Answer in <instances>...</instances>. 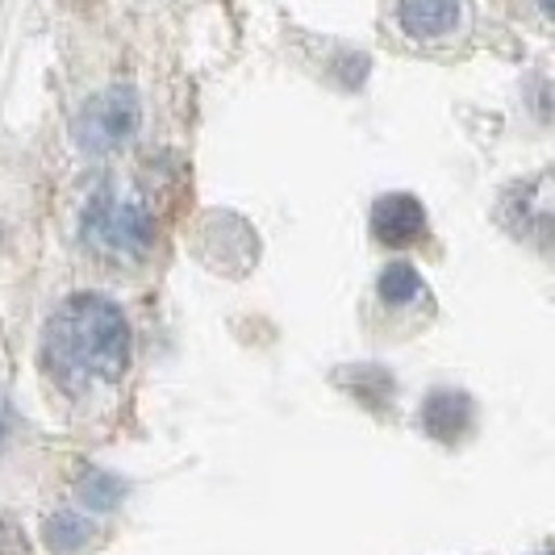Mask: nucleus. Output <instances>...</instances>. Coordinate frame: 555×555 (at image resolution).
I'll return each instance as SVG.
<instances>
[{"instance_id":"nucleus-4","label":"nucleus","mask_w":555,"mask_h":555,"mask_svg":"<svg viewBox=\"0 0 555 555\" xmlns=\"http://www.w3.org/2000/svg\"><path fill=\"white\" fill-rule=\"evenodd\" d=\"M372 234H376L380 247L389 250L414 247L417 238L426 234V209H422V201H414V196L405 193L380 196L376 209H372Z\"/></svg>"},{"instance_id":"nucleus-5","label":"nucleus","mask_w":555,"mask_h":555,"mask_svg":"<svg viewBox=\"0 0 555 555\" xmlns=\"http://www.w3.org/2000/svg\"><path fill=\"white\" fill-rule=\"evenodd\" d=\"M464 17V0H397V26L414 42L447 38Z\"/></svg>"},{"instance_id":"nucleus-6","label":"nucleus","mask_w":555,"mask_h":555,"mask_svg":"<svg viewBox=\"0 0 555 555\" xmlns=\"http://www.w3.org/2000/svg\"><path fill=\"white\" fill-rule=\"evenodd\" d=\"M468 422H473V401L455 389L430 392V397H426V405H422V426H426V435H435L439 443H455V439H464Z\"/></svg>"},{"instance_id":"nucleus-8","label":"nucleus","mask_w":555,"mask_h":555,"mask_svg":"<svg viewBox=\"0 0 555 555\" xmlns=\"http://www.w3.org/2000/svg\"><path fill=\"white\" fill-rule=\"evenodd\" d=\"M422 276H417L410 263H389L385 272H380V297L389 301V306H410L422 297Z\"/></svg>"},{"instance_id":"nucleus-10","label":"nucleus","mask_w":555,"mask_h":555,"mask_svg":"<svg viewBox=\"0 0 555 555\" xmlns=\"http://www.w3.org/2000/svg\"><path fill=\"white\" fill-rule=\"evenodd\" d=\"M0 555H26V534L9 518H0Z\"/></svg>"},{"instance_id":"nucleus-1","label":"nucleus","mask_w":555,"mask_h":555,"mask_svg":"<svg viewBox=\"0 0 555 555\" xmlns=\"http://www.w3.org/2000/svg\"><path fill=\"white\" fill-rule=\"evenodd\" d=\"M47 351L59 372L117 380L130 363V326L126 313L101 293H80L51 318Z\"/></svg>"},{"instance_id":"nucleus-7","label":"nucleus","mask_w":555,"mask_h":555,"mask_svg":"<svg viewBox=\"0 0 555 555\" xmlns=\"http://www.w3.org/2000/svg\"><path fill=\"white\" fill-rule=\"evenodd\" d=\"M88 534H92V522L83 514H55L47 522V547L59 555H72L88 543Z\"/></svg>"},{"instance_id":"nucleus-2","label":"nucleus","mask_w":555,"mask_h":555,"mask_svg":"<svg viewBox=\"0 0 555 555\" xmlns=\"http://www.w3.org/2000/svg\"><path fill=\"white\" fill-rule=\"evenodd\" d=\"M83 238L109 263H139L155 243V218L139 201L96 196L83 214Z\"/></svg>"},{"instance_id":"nucleus-11","label":"nucleus","mask_w":555,"mask_h":555,"mask_svg":"<svg viewBox=\"0 0 555 555\" xmlns=\"http://www.w3.org/2000/svg\"><path fill=\"white\" fill-rule=\"evenodd\" d=\"M4 430H9V405H4V397H0V447H4Z\"/></svg>"},{"instance_id":"nucleus-3","label":"nucleus","mask_w":555,"mask_h":555,"mask_svg":"<svg viewBox=\"0 0 555 555\" xmlns=\"http://www.w3.org/2000/svg\"><path fill=\"white\" fill-rule=\"evenodd\" d=\"M142 121V101L130 83H117L109 92L92 96L76 117V146L88 155H109L121 142L139 134Z\"/></svg>"},{"instance_id":"nucleus-9","label":"nucleus","mask_w":555,"mask_h":555,"mask_svg":"<svg viewBox=\"0 0 555 555\" xmlns=\"http://www.w3.org/2000/svg\"><path fill=\"white\" fill-rule=\"evenodd\" d=\"M80 501L88 509H113L121 501V480L109 473H88L80 480Z\"/></svg>"}]
</instances>
